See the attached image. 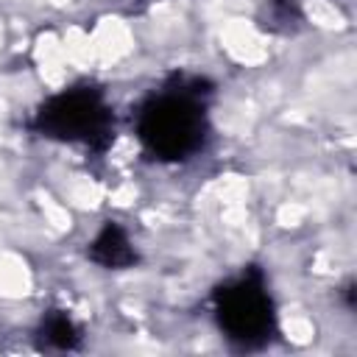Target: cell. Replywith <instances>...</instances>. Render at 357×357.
<instances>
[{"instance_id":"5","label":"cell","mask_w":357,"mask_h":357,"mask_svg":"<svg viewBox=\"0 0 357 357\" xmlns=\"http://www.w3.org/2000/svg\"><path fill=\"white\" fill-rule=\"evenodd\" d=\"M78 343H81V332L67 312L50 310L42 318V324H39V346L42 349L70 351V349H78Z\"/></svg>"},{"instance_id":"3","label":"cell","mask_w":357,"mask_h":357,"mask_svg":"<svg viewBox=\"0 0 357 357\" xmlns=\"http://www.w3.org/2000/svg\"><path fill=\"white\" fill-rule=\"evenodd\" d=\"M33 128L42 137L86 145L92 151H103L114 134V117L103 92L95 86H75L61 95H53L33 120Z\"/></svg>"},{"instance_id":"6","label":"cell","mask_w":357,"mask_h":357,"mask_svg":"<svg viewBox=\"0 0 357 357\" xmlns=\"http://www.w3.org/2000/svg\"><path fill=\"white\" fill-rule=\"evenodd\" d=\"M259 25L271 33H296L304 22V11L298 0H265L259 8Z\"/></svg>"},{"instance_id":"4","label":"cell","mask_w":357,"mask_h":357,"mask_svg":"<svg viewBox=\"0 0 357 357\" xmlns=\"http://www.w3.org/2000/svg\"><path fill=\"white\" fill-rule=\"evenodd\" d=\"M89 259L95 262V265H100V268H114V271H120V268H131L139 257H137V251H134V245H131V240H128V234H126V229L120 226V223H114V220H109L98 234H95V240L89 243Z\"/></svg>"},{"instance_id":"1","label":"cell","mask_w":357,"mask_h":357,"mask_svg":"<svg viewBox=\"0 0 357 357\" xmlns=\"http://www.w3.org/2000/svg\"><path fill=\"white\" fill-rule=\"evenodd\" d=\"M206 81L176 75V86L148 98L137 112V137L142 148L162 162H184L204 148L209 123L204 89Z\"/></svg>"},{"instance_id":"2","label":"cell","mask_w":357,"mask_h":357,"mask_svg":"<svg viewBox=\"0 0 357 357\" xmlns=\"http://www.w3.org/2000/svg\"><path fill=\"white\" fill-rule=\"evenodd\" d=\"M212 310L220 332L243 349L268 343L276 329L273 301L259 268H248L237 279L220 284L212 296Z\"/></svg>"}]
</instances>
